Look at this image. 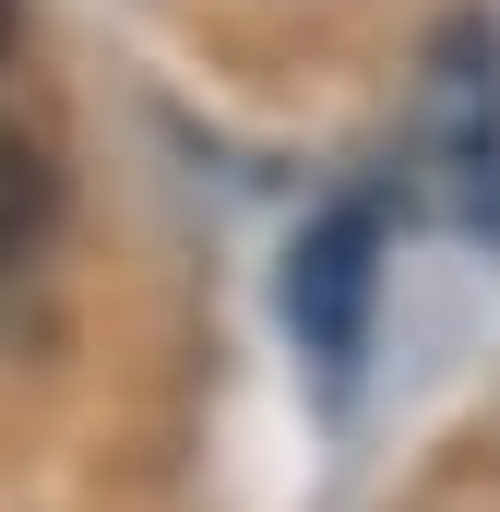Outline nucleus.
Returning a JSON list of instances; mask_svg holds the SVG:
<instances>
[{"label": "nucleus", "instance_id": "obj_1", "mask_svg": "<svg viewBox=\"0 0 500 512\" xmlns=\"http://www.w3.org/2000/svg\"><path fill=\"white\" fill-rule=\"evenodd\" d=\"M417 191L453 227L500 215V24L453 12L417 60Z\"/></svg>", "mask_w": 500, "mask_h": 512}, {"label": "nucleus", "instance_id": "obj_2", "mask_svg": "<svg viewBox=\"0 0 500 512\" xmlns=\"http://www.w3.org/2000/svg\"><path fill=\"white\" fill-rule=\"evenodd\" d=\"M370 298H381V215L370 203H322V215L286 239V274H274V310H286L298 358L346 370L358 334H370Z\"/></svg>", "mask_w": 500, "mask_h": 512}]
</instances>
